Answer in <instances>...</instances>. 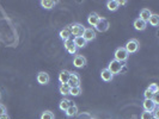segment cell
<instances>
[{"label":"cell","instance_id":"24","mask_svg":"<svg viewBox=\"0 0 159 119\" xmlns=\"http://www.w3.org/2000/svg\"><path fill=\"white\" fill-rule=\"evenodd\" d=\"M148 23L151 24L152 26H158V24H159V16L158 15L152 13V16L150 17V19H148Z\"/></svg>","mask_w":159,"mask_h":119},{"label":"cell","instance_id":"25","mask_svg":"<svg viewBox=\"0 0 159 119\" xmlns=\"http://www.w3.org/2000/svg\"><path fill=\"white\" fill-rule=\"evenodd\" d=\"M41 119H55V116L52 111H44L41 114Z\"/></svg>","mask_w":159,"mask_h":119},{"label":"cell","instance_id":"18","mask_svg":"<svg viewBox=\"0 0 159 119\" xmlns=\"http://www.w3.org/2000/svg\"><path fill=\"white\" fill-rule=\"evenodd\" d=\"M107 7L109 11H111V12H115V11H117L120 7V4H119V0H109L108 2H107Z\"/></svg>","mask_w":159,"mask_h":119},{"label":"cell","instance_id":"1","mask_svg":"<svg viewBox=\"0 0 159 119\" xmlns=\"http://www.w3.org/2000/svg\"><path fill=\"white\" fill-rule=\"evenodd\" d=\"M128 57H129V54L127 53V50L125 49V47L117 48V49H116V51H115V60H116V61L123 63V62L127 61Z\"/></svg>","mask_w":159,"mask_h":119},{"label":"cell","instance_id":"33","mask_svg":"<svg viewBox=\"0 0 159 119\" xmlns=\"http://www.w3.org/2000/svg\"><path fill=\"white\" fill-rule=\"evenodd\" d=\"M0 100H1V93H0Z\"/></svg>","mask_w":159,"mask_h":119},{"label":"cell","instance_id":"9","mask_svg":"<svg viewBox=\"0 0 159 119\" xmlns=\"http://www.w3.org/2000/svg\"><path fill=\"white\" fill-rule=\"evenodd\" d=\"M37 82L40 83V85H48L49 83V81H50V76H49V74L46 73V71H40L39 74H37Z\"/></svg>","mask_w":159,"mask_h":119},{"label":"cell","instance_id":"23","mask_svg":"<svg viewBox=\"0 0 159 119\" xmlns=\"http://www.w3.org/2000/svg\"><path fill=\"white\" fill-rule=\"evenodd\" d=\"M70 89L71 87L67 85V83H65V85H60V87H59V92H60V94H62L64 96L70 94Z\"/></svg>","mask_w":159,"mask_h":119},{"label":"cell","instance_id":"4","mask_svg":"<svg viewBox=\"0 0 159 119\" xmlns=\"http://www.w3.org/2000/svg\"><path fill=\"white\" fill-rule=\"evenodd\" d=\"M139 47H140V44H139L138 40H134V38H133V40H128L125 49L127 50L128 54H134V53H136V51L139 50Z\"/></svg>","mask_w":159,"mask_h":119},{"label":"cell","instance_id":"12","mask_svg":"<svg viewBox=\"0 0 159 119\" xmlns=\"http://www.w3.org/2000/svg\"><path fill=\"white\" fill-rule=\"evenodd\" d=\"M143 107L146 112H152L156 107H157V105L153 103L152 99H145V100H143Z\"/></svg>","mask_w":159,"mask_h":119},{"label":"cell","instance_id":"27","mask_svg":"<svg viewBox=\"0 0 159 119\" xmlns=\"http://www.w3.org/2000/svg\"><path fill=\"white\" fill-rule=\"evenodd\" d=\"M147 89L151 92L152 94H158V92H159V87L157 83H151V85L147 87Z\"/></svg>","mask_w":159,"mask_h":119},{"label":"cell","instance_id":"2","mask_svg":"<svg viewBox=\"0 0 159 119\" xmlns=\"http://www.w3.org/2000/svg\"><path fill=\"white\" fill-rule=\"evenodd\" d=\"M70 30H71L72 36H74V37H80V36H83V33H84L85 26L79 23H73L72 25H70Z\"/></svg>","mask_w":159,"mask_h":119},{"label":"cell","instance_id":"7","mask_svg":"<svg viewBox=\"0 0 159 119\" xmlns=\"http://www.w3.org/2000/svg\"><path fill=\"white\" fill-rule=\"evenodd\" d=\"M64 45H65V49H66V51H67L68 54H71V55H75V54H77V50H78V48L75 47V44H74L73 40H65Z\"/></svg>","mask_w":159,"mask_h":119},{"label":"cell","instance_id":"10","mask_svg":"<svg viewBox=\"0 0 159 119\" xmlns=\"http://www.w3.org/2000/svg\"><path fill=\"white\" fill-rule=\"evenodd\" d=\"M73 64L77 68H83L86 64V58L83 55H75L73 58Z\"/></svg>","mask_w":159,"mask_h":119},{"label":"cell","instance_id":"15","mask_svg":"<svg viewBox=\"0 0 159 119\" xmlns=\"http://www.w3.org/2000/svg\"><path fill=\"white\" fill-rule=\"evenodd\" d=\"M71 30H70V25L68 26H66V28H64L61 31H60V38L64 40H71Z\"/></svg>","mask_w":159,"mask_h":119},{"label":"cell","instance_id":"14","mask_svg":"<svg viewBox=\"0 0 159 119\" xmlns=\"http://www.w3.org/2000/svg\"><path fill=\"white\" fill-rule=\"evenodd\" d=\"M72 105H74V103H72L70 99H67V98H64L61 101H60V104H59V108L61 110V111L66 112L67 111V108L70 107V106H72Z\"/></svg>","mask_w":159,"mask_h":119},{"label":"cell","instance_id":"26","mask_svg":"<svg viewBox=\"0 0 159 119\" xmlns=\"http://www.w3.org/2000/svg\"><path fill=\"white\" fill-rule=\"evenodd\" d=\"M70 94H71L72 96H79V95L81 94V88H80V86H78V87H71Z\"/></svg>","mask_w":159,"mask_h":119},{"label":"cell","instance_id":"19","mask_svg":"<svg viewBox=\"0 0 159 119\" xmlns=\"http://www.w3.org/2000/svg\"><path fill=\"white\" fill-rule=\"evenodd\" d=\"M152 16V12L148 10V8H143L141 11H140V19L143 20V22H148V19H150V17Z\"/></svg>","mask_w":159,"mask_h":119},{"label":"cell","instance_id":"5","mask_svg":"<svg viewBox=\"0 0 159 119\" xmlns=\"http://www.w3.org/2000/svg\"><path fill=\"white\" fill-rule=\"evenodd\" d=\"M109 26H110V24H109L107 18H99L98 23H97V25L95 26V31L105 32V31H108Z\"/></svg>","mask_w":159,"mask_h":119},{"label":"cell","instance_id":"11","mask_svg":"<svg viewBox=\"0 0 159 119\" xmlns=\"http://www.w3.org/2000/svg\"><path fill=\"white\" fill-rule=\"evenodd\" d=\"M70 76H71V71L70 70L64 69L62 71H60V74H59V81H60V83H61V85L67 83L68 80H70Z\"/></svg>","mask_w":159,"mask_h":119},{"label":"cell","instance_id":"16","mask_svg":"<svg viewBox=\"0 0 159 119\" xmlns=\"http://www.w3.org/2000/svg\"><path fill=\"white\" fill-rule=\"evenodd\" d=\"M134 28H135V30H138V31H143L147 28V23L141 20L140 18H138V19L134 20Z\"/></svg>","mask_w":159,"mask_h":119},{"label":"cell","instance_id":"22","mask_svg":"<svg viewBox=\"0 0 159 119\" xmlns=\"http://www.w3.org/2000/svg\"><path fill=\"white\" fill-rule=\"evenodd\" d=\"M77 114H78V107H77L75 105L70 106V107L67 108V111H66V116H67V117H74V116H77Z\"/></svg>","mask_w":159,"mask_h":119},{"label":"cell","instance_id":"3","mask_svg":"<svg viewBox=\"0 0 159 119\" xmlns=\"http://www.w3.org/2000/svg\"><path fill=\"white\" fill-rule=\"evenodd\" d=\"M122 68H123V63H121V62L116 61V60H112L111 62L109 63L107 69L110 71L112 75H116V74H120V73H121Z\"/></svg>","mask_w":159,"mask_h":119},{"label":"cell","instance_id":"13","mask_svg":"<svg viewBox=\"0 0 159 119\" xmlns=\"http://www.w3.org/2000/svg\"><path fill=\"white\" fill-rule=\"evenodd\" d=\"M99 18L101 17L98 16V13H96V12H92V13H90V16L88 17V23L92 26V28H95L97 23H98V20H99Z\"/></svg>","mask_w":159,"mask_h":119},{"label":"cell","instance_id":"6","mask_svg":"<svg viewBox=\"0 0 159 119\" xmlns=\"http://www.w3.org/2000/svg\"><path fill=\"white\" fill-rule=\"evenodd\" d=\"M81 37L86 40V42H91V40H93L96 38L95 29H93V28H85L84 33H83V36H81Z\"/></svg>","mask_w":159,"mask_h":119},{"label":"cell","instance_id":"20","mask_svg":"<svg viewBox=\"0 0 159 119\" xmlns=\"http://www.w3.org/2000/svg\"><path fill=\"white\" fill-rule=\"evenodd\" d=\"M56 5V1H53V0H42L41 1V6L46 10H52Z\"/></svg>","mask_w":159,"mask_h":119},{"label":"cell","instance_id":"17","mask_svg":"<svg viewBox=\"0 0 159 119\" xmlns=\"http://www.w3.org/2000/svg\"><path fill=\"white\" fill-rule=\"evenodd\" d=\"M101 78H102V80L105 81V82H110V81L114 79V75L105 68V69H102V71H101Z\"/></svg>","mask_w":159,"mask_h":119},{"label":"cell","instance_id":"30","mask_svg":"<svg viewBox=\"0 0 159 119\" xmlns=\"http://www.w3.org/2000/svg\"><path fill=\"white\" fill-rule=\"evenodd\" d=\"M4 113H6V107L2 104H0V114H4Z\"/></svg>","mask_w":159,"mask_h":119},{"label":"cell","instance_id":"28","mask_svg":"<svg viewBox=\"0 0 159 119\" xmlns=\"http://www.w3.org/2000/svg\"><path fill=\"white\" fill-rule=\"evenodd\" d=\"M141 119H153V116H152V112H146L143 111V114H141Z\"/></svg>","mask_w":159,"mask_h":119},{"label":"cell","instance_id":"21","mask_svg":"<svg viewBox=\"0 0 159 119\" xmlns=\"http://www.w3.org/2000/svg\"><path fill=\"white\" fill-rule=\"evenodd\" d=\"M73 42H74V44H75L77 48H84V47H86V44H88V42L84 40L81 36H80V37H74V38H73Z\"/></svg>","mask_w":159,"mask_h":119},{"label":"cell","instance_id":"8","mask_svg":"<svg viewBox=\"0 0 159 119\" xmlns=\"http://www.w3.org/2000/svg\"><path fill=\"white\" fill-rule=\"evenodd\" d=\"M67 85H68L70 87H78V86H80L79 75H78L77 73H74V71H73V73L71 71V76H70V80H68Z\"/></svg>","mask_w":159,"mask_h":119},{"label":"cell","instance_id":"32","mask_svg":"<svg viewBox=\"0 0 159 119\" xmlns=\"http://www.w3.org/2000/svg\"><path fill=\"white\" fill-rule=\"evenodd\" d=\"M119 4H120V6H121V5H126L127 1H126V0H121V1H119Z\"/></svg>","mask_w":159,"mask_h":119},{"label":"cell","instance_id":"29","mask_svg":"<svg viewBox=\"0 0 159 119\" xmlns=\"http://www.w3.org/2000/svg\"><path fill=\"white\" fill-rule=\"evenodd\" d=\"M143 95H145V99H152L154 94H152L148 89H146V91H145V93H143Z\"/></svg>","mask_w":159,"mask_h":119},{"label":"cell","instance_id":"31","mask_svg":"<svg viewBox=\"0 0 159 119\" xmlns=\"http://www.w3.org/2000/svg\"><path fill=\"white\" fill-rule=\"evenodd\" d=\"M0 119H10V116L7 113H4V114H0Z\"/></svg>","mask_w":159,"mask_h":119}]
</instances>
